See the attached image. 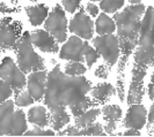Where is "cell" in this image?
<instances>
[{
	"label": "cell",
	"mask_w": 154,
	"mask_h": 137,
	"mask_svg": "<svg viewBox=\"0 0 154 137\" xmlns=\"http://www.w3.org/2000/svg\"><path fill=\"white\" fill-rule=\"evenodd\" d=\"M91 89V82L82 75H66L60 70V66L56 65L48 74L44 103L49 108L71 106L85 98Z\"/></svg>",
	"instance_id": "6da1fadb"
},
{
	"label": "cell",
	"mask_w": 154,
	"mask_h": 137,
	"mask_svg": "<svg viewBox=\"0 0 154 137\" xmlns=\"http://www.w3.org/2000/svg\"><path fill=\"white\" fill-rule=\"evenodd\" d=\"M144 13H145V6L138 4L125 7L122 12L116 13L114 16L116 30H117V38L119 42V48L122 53L118 62V71H117L118 73L117 78L119 80H125L124 69L126 67L130 55L138 44L140 24Z\"/></svg>",
	"instance_id": "7a4b0ae2"
},
{
	"label": "cell",
	"mask_w": 154,
	"mask_h": 137,
	"mask_svg": "<svg viewBox=\"0 0 154 137\" xmlns=\"http://www.w3.org/2000/svg\"><path fill=\"white\" fill-rule=\"evenodd\" d=\"M134 63L145 69L154 66V7L152 6L145 9L141 19Z\"/></svg>",
	"instance_id": "3957f363"
},
{
	"label": "cell",
	"mask_w": 154,
	"mask_h": 137,
	"mask_svg": "<svg viewBox=\"0 0 154 137\" xmlns=\"http://www.w3.org/2000/svg\"><path fill=\"white\" fill-rule=\"evenodd\" d=\"M14 105L9 99L0 104V136H22L28 129L26 114Z\"/></svg>",
	"instance_id": "277c9868"
},
{
	"label": "cell",
	"mask_w": 154,
	"mask_h": 137,
	"mask_svg": "<svg viewBox=\"0 0 154 137\" xmlns=\"http://www.w3.org/2000/svg\"><path fill=\"white\" fill-rule=\"evenodd\" d=\"M17 66L24 74L45 69L44 60L35 52L30 40V32L26 31L17 40L15 47Z\"/></svg>",
	"instance_id": "5b68a950"
},
{
	"label": "cell",
	"mask_w": 154,
	"mask_h": 137,
	"mask_svg": "<svg viewBox=\"0 0 154 137\" xmlns=\"http://www.w3.org/2000/svg\"><path fill=\"white\" fill-rule=\"evenodd\" d=\"M0 78L13 89L14 95H17L27 85V78L19 66L15 65L12 58L6 57L0 63Z\"/></svg>",
	"instance_id": "8992f818"
},
{
	"label": "cell",
	"mask_w": 154,
	"mask_h": 137,
	"mask_svg": "<svg viewBox=\"0 0 154 137\" xmlns=\"http://www.w3.org/2000/svg\"><path fill=\"white\" fill-rule=\"evenodd\" d=\"M94 48L97 51V53L103 58V60L107 62L110 67L114 66L119 59L121 48L119 42L115 35H103L100 37L93 39Z\"/></svg>",
	"instance_id": "52a82bcc"
},
{
	"label": "cell",
	"mask_w": 154,
	"mask_h": 137,
	"mask_svg": "<svg viewBox=\"0 0 154 137\" xmlns=\"http://www.w3.org/2000/svg\"><path fill=\"white\" fill-rule=\"evenodd\" d=\"M45 30L51 34L58 43H64L67 38V19L59 5H56L46 17Z\"/></svg>",
	"instance_id": "ba28073f"
},
{
	"label": "cell",
	"mask_w": 154,
	"mask_h": 137,
	"mask_svg": "<svg viewBox=\"0 0 154 137\" xmlns=\"http://www.w3.org/2000/svg\"><path fill=\"white\" fill-rule=\"evenodd\" d=\"M21 23L9 16L0 20V53L15 47L21 37Z\"/></svg>",
	"instance_id": "9c48e42d"
},
{
	"label": "cell",
	"mask_w": 154,
	"mask_h": 137,
	"mask_svg": "<svg viewBox=\"0 0 154 137\" xmlns=\"http://www.w3.org/2000/svg\"><path fill=\"white\" fill-rule=\"evenodd\" d=\"M87 42H82L78 36H71L69 40L63 45L59 57L60 59L69 61H85V51L88 47Z\"/></svg>",
	"instance_id": "30bf717a"
},
{
	"label": "cell",
	"mask_w": 154,
	"mask_h": 137,
	"mask_svg": "<svg viewBox=\"0 0 154 137\" xmlns=\"http://www.w3.org/2000/svg\"><path fill=\"white\" fill-rule=\"evenodd\" d=\"M147 69L140 67L139 65L133 66L132 68V80L129 93H128V104H140L144 97V78Z\"/></svg>",
	"instance_id": "8fae6325"
},
{
	"label": "cell",
	"mask_w": 154,
	"mask_h": 137,
	"mask_svg": "<svg viewBox=\"0 0 154 137\" xmlns=\"http://www.w3.org/2000/svg\"><path fill=\"white\" fill-rule=\"evenodd\" d=\"M69 30L75 36L86 40L91 39L94 34V22L85 13V9H80L69 22Z\"/></svg>",
	"instance_id": "7c38bea8"
},
{
	"label": "cell",
	"mask_w": 154,
	"mask_h": 137,
	"mask_svg": "<svg viewBox=\"0 0 154 137\" xmlns=\"http://www.w3.org/2000/svg\"><path fill=\"white\" fill-rule=\"evenodd\" d=\"M32 45L44 53H57L59 51L58 42L46 30H35L30 34Z\"/></svg>",
	"instance_id": "4fadbf2b"
},
{
	"label": "cell",
	"mask_w": 154,
	"mask_h": 137,
	"mask_svg": "<svg viewBox=\"0 0 154 137\" xmlns=\"http://www.w3.org/2000/svg\"><path fill=\"white\" fill-rule=\"evenodd\" d=\"M46 78L48 73L45 69L32 71L28 76L27 80V88L30 96L35 99V101H38L44 97L46 90Z\"/></svg>",
	"instance_id": "5bb4252c"
},
{
	"label": "cell",
	"mask_w": 154,
	"mask_h": 137,
	"mask_svg": "<svg viewBox=\"0 0 154 137\" xmlns=\"http://www.w3.org/2000/svg\"><path fill=\"white\" fill-rule=\"evenodd\" d=\"M147 121V111L141 104H132L130 105L126 116L124 119V127L132 129H141Z\"/></svg>",
	"instance_id": "9a60e30c"
},
{
	"label": "cell",
	"mask_w": 154,
	"mask_h": 137,
	"mask_svg": "<svg viewBox=\"0 0 154 137\" xmlns=\"http://www.w3.org/2000/svg\"><path fill=\"white\" fill-rule=\"evenodd\" d=\"M104 120L107 121V124L104 127V130L107 134H111L116 129V123L122 118V108L118 105H106L101 109Z\"/></svg>",
	"instance_id": "2e32d148"
},
{
	"label": "cell",
	"mask_w": 154,
	"mask_h": 137,
	"mask_svg": "<svg viewBox=\"0 0 154 137\" xmlns=\"http://www.w3.org/2000/svg\"><path fill=\"white\" fill-rule=\"evenodd\" d=\"M28 15V20L34 27H38L46 20L49 15V7L44 4H38L35 6H27L24 8Z\"/></svg>",
	"instance_id": "e0dca14e"
},
{
	"label": "cell",
	"mask_w": 154,
	"mask_h": 137,
	"mask_svg": "<svg viewBox=\"0 0 154 137\" xmlns=\"http://www.w3.org/2000/svg\"><path fill=\"white\" fill-rule=\"evenodd\" d=\"M27 118L30 123L35 124L36 127H39V128H45L50 123V115L48 114L46 108L43 106L31 107L28 111Z\"/></svg>",
	"instance_id": "ac0fdd59"
},
{
	"label": "cell",
	"mask_w": 154,
	"mask_h": 137,
	"mask_svg": "<svg viewBox=\"0 0 154 137\" xmlns=\"http://www.w3.org/2000/svg\"><path fill=\"white\" fill-rule=\"evenodd\" d=\"M50 122L54 130L63 129L69 122V115L66 112V107L59 106L50 108Z\"/></svg>",
	"instance_id": "d6986e66"
},
{
	"label": "cell",
	"mask_w": 154,
	"mask_h": 137,
	"mask_svg": "<svg viewBox=\"0 0 154 137\" xmlns=\"http://www.w3.org/2000/svg\"><path fill=\"white\" fill-rule=\"evenodd\" d=\"M115 91L116 89L111 84L102 83L91 89V95H92V98L97 104H103L115 93Z\"/></svg>",
	"instance_id": "ffe728a7"
},
{
	"label": "cell",
	"mask_w": 154,
	"mask_h": 137,
	"mask_svg": "<svg viewBox=\"0 0 154 137\" xmlns=\"http://www.w3.org/2000/svg\"><path fill=\"white\" fill-rule=\"evenodd\" d=\"M96 32L103 36V35H111L114 34L116 30V23L114 21V19H111L110 16H108L106 13H102L99 15V17L96 19Z\"/></svg>",
	"instance_id": "44dd1931"
},
{
	"label": "cell",
	"mask_w": 154,
	"mask_h": 137,
	"mask_svg": "<svg viewBox=\"0 0 154 137\" xmlns=\"http://www.w3.org/2000/svg\"><path fill=\"white\" fill-rule=\"evenodd\" d=\"M101 109L99 108H91V109H87L86 112H84L81 115H79L75 118V124L79 129H82L88 127L89 124H92L93 122L95 121V119L100 115Z\"/></svg>",
	"instance_id": "7402d4cb"
},
{
	"label": "cell",
	"mask_w": 154,
	"mask_h": 137,
	"mask_svg": "<svg viewBox=\"0 0 154 137\" xmlns=\"http://www.w3.org/2000/svg\"><path fill=\"white\" fill-rule=\"evenodd\" d=\"M96 105V101L94 100V99H91L88 98L87 96H86L84 99H81L80 101H78L75 104H73V105H71L69 106V109H71V112H72V114L74 118H77L79 115H81L84 112H86L87 109H89L91 107L95 106Z\"/></svg>",
	"instance_id": "603a6c76"
},
{
	"label": "cell",
	"mask_w": 154,
	"mask_h": 137,
	"mask_svg": "<svg viewBox=\"0 0 154 137\" xmlns=\"http://www.w3.org/2000/svg\"><path fill=\"white\" fill-rule=\"evenodd\" d=\"M125 0H101L100 8L104 13H112L115 14L118 9L124 6Z\"/></svg>",
	"instance_id": "cb8c5ba5"
},
{
	"label": "cell",
	"mask_w": 154,
	"mask_h": 137,
	"mask_svg": "<svg viewBox=\"0 0 154 137\" xmlns=\"http://www.w3.org/2000/svg\"><path fill=\"white\" fill-rule=\"evenodd\" d=\"M86 67L82 65V62L79 61H72L65 66V74L71 76H80L86 73Z\"/></svg>",
	"instance_id": "d4e9b609"
},
{
	"label": "cell",
	"mask_w": 154,
	"mask_h": 137,
	"mask_svg": "<svg viewBox=\"0 0 154 137\" xmlns=\"http://www.w3.org/2000/svg\"><path fill=\"white\" fill-rule=\"evenodd\" d=\"M107 133H103V127L101 123L93 122L88 127L80 129V136H104Z\"/></svg>",
	"instance_id": "484cf974"
},
{
	"label": "cell",
	"mask_w": 154,
	"mask_h": 137,
	"mask_svg": "<svg viewBox=\"0 0 154 137\" xmlns=\"http://www.w3.org/2000/svg\"><path fill=\"white\" fill-rule=\"evenodd\" d=\"M15 105L19 107L29 106L32 103H35V99L30 96V93L28 91H21L15 96Z\"/></svg>",
	"instance_id": "4316f807"
},
{
	"label": "cell",
	"mask_w": 154,
	"mask_h": 137,
	"mask_svg": "<svg viewBox=\"0 0 154 137\" xmlns=\"http://www.w3.org/2000/svg\"><path fill=\"white\" fill-rule=\"evenodd\" d=\"M99 58H100V54L97 53V51L91 45H88V47L86 48L85 51V61L87 62V66L91 68L93 65L97 61Z\"/></svg>",
	"instance_id": "83f0119b"
},
{
	"label": "cell",
	"mask_w": 154,
	"mask_h": 137,
	"mask_svg": "<svg viewBox=\"0 0 154 137\" xmlns=\"http://www.w3.org/2000/svg\"><path fill=\"white\" fill-rule=\"evenodd\" d=\"M13 93H14V92H13V89H12L4 80L0 78V104L11 98Z\"/></svg>",
	"instance_id": "f1b7e54d"
},
{
	"label": "cell",
	"mask_w": 154,
	"mask_h": 137,
	"mask_svg": "<svg viewBox=\"0 0 154 137\" xmlns=\"http://www.w3.org/2000/svg\"><path fill=\"white\" fill-rule=\"evenodd\" d=\"M23 136H54V130H44L43 128H39L36 127L31 130H27Z\"/></svg>",
	"instance_id": "f546056e"
},
{
	"label": "cell",
	"mask_w": 154,
	"mask_h": 137,
	"mask_svg": "<svg viewBox=\"0 0 154 137\" xmlns=\"http://www.w3.org/2000/svg\"><path fill=\"white\" fill-rule=\"evenodd\" d=\"M81 0H62V4L67 13H74L80 6Z\"/></svg>",
	"instance_id": "4dcf8cb0"
},
{
	"label": "cell",
	"mask_w": 154,
	"mask_h": 137,
	"mask_svg": "<svg viewBox=\"0 0 154 137\" xmlns=\"http://www.w3.org/2000/svg\"><path fill=\"white\" fill-rule=\"evenodd\" d=\"M58 136H80V129L77 126H69L65 130L59 131Z\"/></svg>",
	"instance_id": "1f68e13d"
},
{
	"label": "cell",
	"mask_w": 154,
	"mask_h": 137,
	"mask_svg": "<svg viewBox=\"0 0 154 137\" xmlns=\"http://www.w3.org/2000/svg\"><path fill=\"white\" fill-rule=\"evenodd\" d=\"M109 65H101L95 70V76L100 77V78H107L109 74Z\"/></svg>",
	"instance_id": "d6a6232c"
},
{
	"label": "cell",
	"mask_w": 154,
	"mask_h": 137,
	"mask_svg": "<svg viewBox=\"0 0 154 137\" xmlns=\"http://www.w3.org/2000/svg\"><path fill=\"white\" fill-rule=\"evenodd\" d=\"M86 10L91 14V16L93 17H95L96 15H99V7L96 6V5H94L93 2H89V4H87V7H86Z\"/></svg>",
	"instance_id": "836d02e7"
},
{
	"label": "cell",
	"mask_w": 154,
	"mask_h": 137,
	"mask_svg": "<svg viewBox=\"0 0 154 137\" xmlns=\"http://www.w3.org/2000/svg\"><path fill=\"white\" fill-rule=\"evenodd\" d=\"M16 12H19V10L15 9V8L7 6L5 2H0V13H4V14H12V13H16Z\"/></svg>",
	"instance_id": "e575fe53"
},
{
	"label": "cell",
	"mask_w": 154,
	"mask_h": 137,
	"mask_svg": "<svg viewBox=\"0 0 154 137\" xmlns=\"http://www.w3.org/2000/svg\"><path fill=\"white\" fill-rule=\"evenodd\" d=\"M148 97L149 99H154V73L152 74V77H151V83L148 85Z\"/></svg>",
	"instance_id": "d590c367"
},
{
	"label": "cell",
	"mask_w": 154,
	"mask_h": 137,
	"mask_svg": "<svg viewBox=\"0 0 154 137\" xmlns=\"http://www.w3.org/2000/svg\"><path fill=\"white\" fill-rule=\"evenodd\" d=\"M147 121H148V127L154 123V104L151 106V109H149V113L147 115Z\"/></svg>",
	"instance_id": "8d00e7d4"
},
{
	"label": "cell",
	"mask_w": 154,
	"mask_h": 137,
	"mask_svg": "<svg viewBox=\"0 0 154 137\" xmlns=\"http://www.w3.org/2000/svg\"><path fill=\"white\" fill-rule=\"evenodd\" d=\"M124 136H140V133L137 129L129 128V129L124 133Z\"/></svg>",
	"instance_id": "74e56055"
},
{
	"label": "cell",
	"mask_w": 154,
	"mask_h": 137,
	"mask_svg": "<svg viewBox=\"0 0 154 137\" xmlns=\"http://www.w3.org/2000/svg\"><path fill=\"white\" fill-rule=\"evenodd\" d=\"M130 2H131V5H138L141 2V0H129Z\"/></svg>",
	"instance_id": "f35d334b"
},
{
	"label": "cell",
	"mask_w": 154,
	"mask_h": 137,
	"mask_svg": "<svg viewBox=\"0 0 154 137\" xmlns=\"http://www.w3.org/2000/svg\"><path fill=\"white\" fill-rule=\"evenodd\" d=\"M11 2H12L13 5H15V4H17V0H11Z\"/></svg>",
	"instance_id": "ab89813d"
},
{
	"label": "cell",
	"mask_w": 154,
	"mask_h": 137,
	"mask_svg": "<svg viewBox=\"0 0 154 137\" xmlns=\"http://www.w3.org/2000/svg\"><path fill=\"white\" fill-rule=\"evenodd\" d=\"M91 1H101V0H91Z\"/></svg>",
	"instance_id": "60d3db41"
},
{
	"label": "cell",
	"mask_w": 154,
	"mask_h": 137,
	"mask_svg": "<svg viewBox=\"0 0 154 137\" xmlns=\"http://www.w3.org/2000/svg\"><path fill=\"white\" fill-rule=\"evenodd\" d=\"M30 1H37V0H30Z\"/></svg>",
	"instance_id": "b9f144b4"
},
{
	"label": "cell",
	"mask_w": 154,
	"mask_h": 137,
	"mask_svg": "<svg viewBox=\"0 0 154 137\" xmlns=\"http://www.w3.org/2000/svg\"><path fill=\"white\" fill-rule=\"evenodd\" d=\"M153 131H154V126H153Z\"/></svg>",
	"instance_id": "7bdbcfd3"
}]
</instances>
